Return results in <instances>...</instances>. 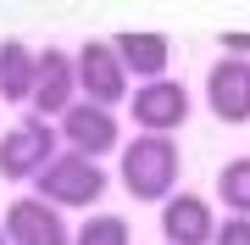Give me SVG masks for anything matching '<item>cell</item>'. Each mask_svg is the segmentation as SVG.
Listing matches in <instances>:
<instances>
[{"label": "cell", "instance_id": "cell-1", "mask_svg": "<svg viewBox=\"0 0 250 245\" xmlns=\"http://www.w3.org/2000/svg\"><path fill=\"white\" fill-rule=\"evenodd\" d=\"M178 173H184V156H178V139L172 134H139L123 145V162H117V178L123 190L145 200V206H167L178 195Z\"/></svg>", "mask_w": 250, "mask_h": 245}, {"label": "cell", "instance_id": "cell-2", "mask_svg": "<svg viewBox=\"0 0 250 245\" xmlns=\"http://www.w3.org/2000/svg\"><path fill=\"white\" fill-rule=\"evenodd\" d=\"M106 167L89 162V156H78V151H62L56 162L34 178V195L39 200H50L56 212H78V206H100V195H106Z\"/></svg>", "mask_w": 250, "mask_h": 245}, {"label": "cell", "instance_id": "cell-3", "mask_svg": "<svg viewBox=\"0 0 250 245\" xmlns=\"http://www.w3.org/2000/svg\"><path fill=\"white\" fill-rule=\"evenodd\" d=\"M56 156H62V128L45 123V117H22L17 128L0 134V178H6V184L39 178Z\"/></svg>", "mask_w": 250, "mask_h": 245}, {"label": "cell", "instance_id": "cell-4", "mask_svg": "<svg viewBox=\"0 0 250 245\" xmlns=\"http://www.w3.org/2000/svg\"><path fill=\"white\" fill-rule=\"evenodd\" d=\"M72 62H78V95L89 100V106H123V100H134L128 95V67H123V56H117L111 39H89V45H78L72 50Z\"/></svg>", "mask_w": 250, "mask_h": 245}, {"label": "cell", "instance_id": "cell-5", "mask_svg": "<svg viewBox=\"0 0 250 245\" xmlns=\"http://www.w3.org/2000/svg\"><path fill=\"white\" fill-rule=\"evenodd\" d=\"M189 84L178 78H156V84H139L134 100H128V117L139 123V134H172V128L189 123Z\"/></svg>", "mask_w": 250, "mask_h": 245}, {"label": "cell", "instance_id": "cell-6", "mask_svg": "<svg viewBox=\"0 0 250 245\" xmlns=\"http://www.w3.org/2000/svg\"><path fill=\"white\" fill-rule=\"evenodd\" d=\"M78 62H72V56L62 50V45H45V50H39V84H34V111H39V117H56V123H62L67 117V111L72 106H78Z\"/></svg>", "mask_w": 250, "mask_h": 245}, {"label": "cell", "instance_id": "cell-7", "mask_svg": "<svg viewBox=\"0 0 250 245\" xmlns=\"http://www.w3.org/2000/svg\"><path fill=\"white\" fill-rule=\"evenodd\" d=\"M0 228H6L11 245H72L67 218L50 200H39V195H17L6 206V218H0Z\"/></svg>", "mask_w": 250, "mask_h": 245}, {"label": "cell", "instance_id": "cell-8", "mask_svg": "<svg viewBox=\"0 0 250 245\" xmlns=\"http://www.w3.org/2000/svg\"><path fill=\"white\" fill-rule=\"evenodd\" d=\"M206 106L217 123H250V62L217 56L206 73Z\"/></svg>", "mask_w": 250, "mask_h": 245}, {"label": "cell", "instance_id": "cell-9", "mask_svg": "<svg viewBox=\"0 0 250 245\" xmlns=\"http://www.w3.org/2000/svg\"><path fill=\"white\" fill-rule=\"evenodd\" d=\"M56 128H62V145L78 151V156H89V162L111 156L117 139H123V134H117V117H111L106 106H89V100H78V106H72Z\"/></svg>", "mask_w": 250, "mask_h": 245}, {"label": "cell", "instance_id": "cell-10", "mask_svg": "<svg viewBox=\"0 0 250 245\" xmlns=\"http://www.w3.org/2000/svg\"><path fill=\"white\" fill-rule=\"evenodd\" d=\"M217 212L206 206L200 195H189V190H178L161 206V240L167 245H217Z\"/></svg>", "mask_w": 250, "mask_h": 245}, {"label": "cell", "instance_id": "cell-11", "mask_svg": "<svg viewBox=\"0 0 250 245\" xmlns=\"http://www.w3.org/2000/svg\"><path fill=\"white\" fill-rule=\"evenodd\" d=\"M34 84H39V50H28L22 39H6L0 45V100L34 106Z\"/></svg>", "mask_w": 250, "mask_h": 245}, {"label": "cell", "instance_id": "cell-12", "mask_svg": "<svg viewBox=\"0 0 250 245\" xmlns=\"http://www.w3.org/2000/svg\"><path fill=\"white\" fill-rule=\"evenodd\" d=\"M111 45H117V56H123L128 78H145V84L167 78V56H172V45H167L161 34H117Z\"/></svg>", "mask_w": 250, "mask_h": 245}, {"label": "cell", "instance_id": "cell-13", "mask_svg": "<svg viewBox=\"0 0 250 245\" xmlns=\"http://www.w3.org/2000/svg\"><path fill=\"white\" fill-rule=\"evenodd\" d=\"M217 200H223L233 218H250V156L223 162V173H217Z\"/></svg>", "mask_w": 250, "mask_h": 245}, {"label": "cell", "instance_id": "cell-14", "mask_svg": "<svg viewBox=\"0 0 250 245\" xmlns=\"http://www.w3.org/2000/svg\"><path fill=\"white\" fill-rule=\"evenodd\" d=\"M72 245H134V228H128V218H117V212H89V218L72 228Z\"/></svg>", "mask_w": 250, "mask_h": 245}, {"label": "cell", "instance_id": "cell-15", "mask_svg": "<svg viewBox=\"0 0 250 245\" xmlns=\"http://www.w3.org/2000/svg\"><path fill=\"white\" fill-rule=\"evenodd\" d=\"M217 245H250V218H223Z\"/></svg>", "mask_w": 250, "mask_h": 245}, {"label": "cell", "instance_id": "cell-16", "mask_svg": "<svg viewBox=\"0 0 250 245\" xmlns=\"http://www.w3.org/2000/svg\"><path fill=\"white\" fill-rule=\"evenodd\" d=\"M223 56H239V62H250V34H223Z\"/></svg>", "mask_w": 250, "mask_h": 245}, {"label": "cell", "instance_id": "cell-17", "mask_svg": "<svg viewBox=\"0 0 250 245\" xmlns=\"http://www.w3.org/2000/svg\"><path fill=\"white\" fill-rule=\"evenodd\" d=\"M0 245H11V240H6V228H0Z\"/></svg>", "mask_w": 250, "mask_h": 245}]
</instances>
